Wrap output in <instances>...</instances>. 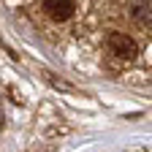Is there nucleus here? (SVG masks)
Here are the masks:
<instances>
[{
  "label": "nucleus",
  "instance_id": "f257e3e1",
  "mask_svg": "<svg viewBox=\"0 0 152 152\" xmlns=\"http://www.w3.org/2000/svg\"><path fill=\"white\" fill-rule=\"evenodd\" d=\"M106 49H109L114 57H120V60H133V57L139 54L136 41H133L130 35H125V33H117V30H111V33L106 35Z\"/></svg>",
  "mask_w": 152,
  "mask_h": 152
},
{
  "label": "nucleus",
  "instance_id": "7ed1b4c3",
  "mask_svg": "<svg viewBox=\"0 0 152 152\" xmlns=\"http://www.w3.org/2000/svg\"><path fill=\"white\" fill-rule=\"evenodd\" d=\"M130 16L139 27L149 30V0H130Z\"/></svg>",
  "mask_w": 152,
  "mask_h": 152
},
{
  "label": "nucleus",
  "instance_id": "f03ea898",
  "mask_svg": "<svg viewBox=\"0 0 152 152\" xmlns=\"http://www.w3.org/2000/svg\"><path fill=\"white\" fill-rule=\"evenodd\" d=\"M73 8H76L73 0H46V3H44V11H46L52 19H57V22H65V19H71Z\"/></svg>",
  "mask_w": 152,
  "mask_h": 152
}]
</instances>
